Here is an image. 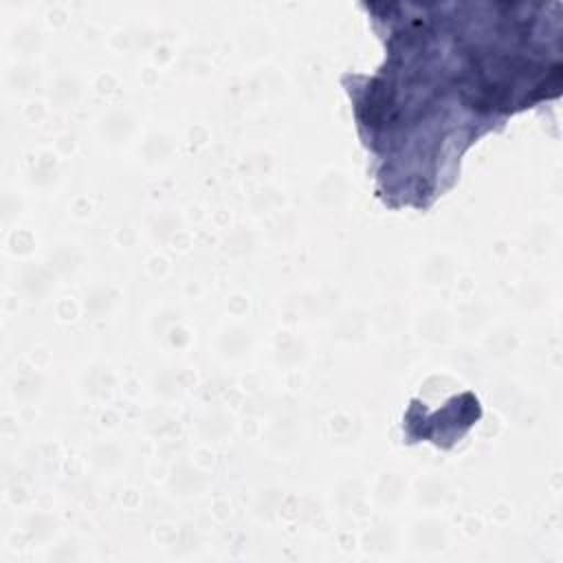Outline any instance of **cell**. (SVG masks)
I'll use <instances>...</instances> for the list:
<instances>
[{"mask_svg":"<svg viewBox=\"0 0 563 563\" xmlns=\"http://www.w3.org/2000/svg\"><path fill=\"white\" fill-rule=\"evenodd\" d=\"M561 66L545 68L530 59L508 55H479L466 73L464 92L473 108H508L559 92Z\"/></svg>","mask_w":563,"mask_h":563,"instance_id":"cell-1","label":"cell"}]
</instances>
